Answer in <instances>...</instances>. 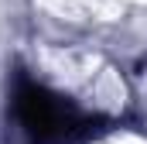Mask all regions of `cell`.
<instances>
[{
	"mask_svg": "<svg viewBox=\"0 0 147 144\" xmlns=\"http://www.w3.org/2000/svg\"><path fill=\"white\" fill-rule=\"evenodd\" d=\"M14 110H17V120L24 124V130L34 141H62V137L82 134L89 127V117H82L72 100H65V96L38 86L31 79L17 82Z\"/></svg>",
	"mask_w": 147,
	"mask_h": 144,
	"instance_id": "cell-1",
	"label": "cell"
}]
</instances>
